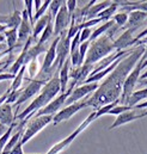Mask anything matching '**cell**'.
<instances>
[{"label":"cell","instance_id":"16","mask_svg":"<svg viewBox=\"0 0 147 154\" xmlns=\"http://www.w3.org/2000/svg\"><path fill=\"white\" fill-rule=\"evenodd\" d=\"M145 116H146L145 112L138 114L135 110L126 111V112L121 114L120 116H117V118L114 121V123L109 127V130H112V129H115V128H117V127H120V125H123V124H126V123H129V122H132V121H134V119L142 118V117H145Z\"/></svg>","mask_w":147,"mask_h":154},{"label":"cell","instance_id":"46","mask_svg":"<svg viewBox=\"0 0 147 154\" xmlns=\"http://www.w3.org/2000/svg\"><path fill=\"white\" fill-rule=\"evenodd\" d=\"M145 115H146V116H147V110H146V111H145Z\"/></svg>","mask_w":147,"mask_h":154},{"label":"cell","instance_id":"28","mask_svg":"<svg viewBox=\"0 0 147 154\" xmlns=\"http://www.w3.org/2000/svg\"><path fill=\"white\" fill-rule=\"evenodd\" d=\"M53 35H54V22H53V19H50V22L48 23L47 28H45L44 31L42 32V35H41V37L38 38L37 43H39V44H45V42L49 41Z\"/></svg>","mask_w":147,"mask_h":154},{"label":"cell","instance_id":"11","mask_svg":"<svg viewBox=\"0 0 147 154\" xmlns=\"http://www.w3.org/2000/svg\"><path fill=\"white\" fill-rule=\"evenodd\" d=\"M86 102H87V99H86V100L83 99V100H80V102H77V103H74V104H71V105H68V106L61 109L56 115L54 116V118H53V124H59V123H61V122H64V121L70 119V118L73 115H75L78 111H80L81 109H84V108L87 106V103H86Z\"/></svg>","mask_w":147,"mask_h":154},{"label":"cell","instance_id":"7","mask_svg":"<svg viewBox=\"0 0 147 154\" xmlns=\"http://www.w3.org/2000/svg\"><path fill=\"white\" fill-rule=\"evenodd\" d=\"M145 62V59L141 57L139 60V62L136 63V66L134 67V69L130 72V74L127 77L126 81H124V85H123V91H122V94H121V98H120V102L122 103V105H126L127 100L129 99V97L133 94V90L138 82V80H140L141 77V72H142V63Z\"/></svg>","mask_w":147,"mask_h":154},{"label":"cell","instance_id":"30","mask_svg":"<svg viewBox=\"0 0 147 154\" xmlns=\"http://www.w3.org/2000/svg\"><path fill=\"white\" fill-rule=\"evenodd\" d=\"M16 125H17V123L14 122L12 125L8 127L7 131L0 137V154H2V152H4V149H5V147H6V145H7L8 140H10V137L12 136V130H13V128H14Z\"/></svg>","mask_w":147,"mask_h":154},{"label":"cell","instance_id":"44","mask_svg":"<svg viewBox=\"0 0 147 154\" xmlns=\"http://www.w3.org/2000/svg\"><path fill=\"white\" fill-rule=\"evenodd\" d=\"M145 79H147V71L144 74H141V77H140V80H145Z\"/></svg>","mask_w":147,"mask_h":154},{"label":"cell","instance_id":"26","mask_svg":"<svg viewBox=\"0 0 147 154\" xmlns=\"http://www.w3.org/2000/svg\"><path fill=\"white\" fill-rule=\"evenodd\" d=\"M117 7H118V2L117 1H112V4L108 8H105L103 12H101L97 18H101L103 22H109V20H111V17H114V13L117 10Z\"/></svg>","mask_w":147,"mask_h":154},{"label":"cell","instance_id":"22","mask_svg":"<svg viewBox=\"0 0 147 154\" xmlns=\"http://www.w3.org/2000/svg\"><path fill=\"white\" fill-rule=\"evenodd\" d=\"M47 50H48V49L45 48V45H44V44L36 43L35 45H33V47L29 49L28 54H27V57H25V65L28 66L30 62L36 61L37 56H38L39 54H42L43 51H47Z\"/></svg>","mask_w":147,"mask_h":154},{"label":"cell","instance_id":"43","mask_svg":"<svg viewBox=\"0 0 147 154\" xmlns=\"http://www.w3.org/2000/svg\"><path fill=\"white\" fill-rule=\"evenodd\" d=\"M147 108V100L146 102H142V103H140L139 105H136L134 109H146Z\"/></svg>","mask_w":147,"mask_h":154},{"label":"cell","instance_id":"21","mask_svg":"<svg viewBox=\"0 0 147 154\" xmlns=\"http://www.w3.org/2000/svg\"><path fill=\"white\" fill-rule=\"evenodd\" d=\"M50 19H53L52 16L49 13H47V14H44L43 17H41L38 20L35 22V25H34V29H33V38H34V41H36L38 35H41L44 31V29L47 28V25L50 22Z\"/></svg>","mask_w":147,"mask_h":154},{"label":"cell","instance_id":"5","mask_svg":"<svg viewBox=\"0 0 147 154\" xmlns=\"http://www.w3.org/2000/svg\"><path fill=\"white\" fill-rule=\"evenodd\" d=\"M54 116H39V117H34V119H31L25 129V131L22 135V139L19 141V143L22 146H24L25 143H28L34 136H36L37 134L44 128L47 127L50 122H53Z\"/></svg>","mask_w":147,"mask_h":154},{"label":"cell","instance_id":"15","mask_svg":"<svg viewBox=\"0 0 147 154\" xmlns=\"http://www.w3.org/2000/svg\"><path fill=\"white\" fill-rule=\"evenodd\" d=\"M147 20V12H141V11H133L129 13L128 22L126 26L122 28V30H128V29H139L145 24Z\"/></svg>","mask_w":147,"mask_h":154},{"label":"cell","instance_id":"18","mask_svg":"<svg viewBox=\"0 0 147 154\" xmlns=\"http://www.w3.org/2000/svg\"><path fill=\"white\" fill-rule=\"evenodd\" d=\"M4 37L6 39L7 43V50L12 54V50H14L16 48L20 47V44L18 43V30L16 29H8L4 32Z\"/></svg>","mask_w":147,"mask_h":154},{"label":"cell","instance_id":"32","mask_svg":"<svg viewBox=\"0 0 147 154\" xmlns=\"http://www.w3.org/2000/svg\"><path fill=\"white\" fill-rule=\"evenodd\" d=\"M118 103H120V99H118V100H116V102H114V103H111V104H108V105H105V106L101 108L99 110H97V111H96V119H97V118H99L101 116L108 115L111 109H114L116 105H118Z\"/></svg>","mask_w":147,"mask_h":154},{"label":"cell","instance_id":"38","mask_svg":"<svg viewBox=\"0 0 147 154\" xmlns=\"http://www.w3.org/2000/svg\"><path fill=\"white\" fill-rule=\"evenodd\" d=\"M29 74L30 77L34 78L37 75V62L36 61H33L30 62V67H29Z\"/></svg>","mask_w":147,"mask_h":154},{"label":"cell","instance_id":"33","mask_svg":"<svg viewBox=\"0 0 147 154\" xmlns=\"http://www.w3.org/2000/svg\"><path fill=\"white\" fill-rule=\"evenodd\" d=\"M129 110H133V108L128 106V105H116L114 109H111L109 111L108 115H116V116H120L121 114L126 112V111H129Z\"/></svg>","mask_w":147,"mask_h":154},{"label":"cell","instance_id":"19","mask_svg":"<svg viewBox=\"0 0 147 154\" xmlns=\"http://www.w3.org/2000/svg\"><path fill=\"white\" fill-rule=\"evenodd\" d=\"M111 4H112V1H109V0L101 1V2H98V4H95V5L89 10L87 16H86V18H85V22L91 20V19H96V18L98 17V14H99L101 12H103L105 8H108Z\"/></svg>","mask_w":147,"mask_h":154},{"label":"cell","instance_id":"42","mask_svg":"<svg viewBox=\"0 0 147 154\" xmlns=\"http://www.w3.org/2000/svg\"><path fill=\"white\" fill-rule=\"evenodd\" d=\"M34 5H35V10H36V12L42 7V5H43V1H41V0H34Z\"/></svg>","mask_w":147,"mask_h":154},{"label":"cell","instance_id":"34","mask_svg":"<svg viewBox=\"0 0 147 154\" xmlns=\"http://www.w3.org/2000/svg\"><path fill=\"white\" fill-rule=\"evenodd\" d=\"M50 2H52L50 0H45V1H43V5H42V7H41V8L37 11L36 13H35V18H34V19H35V22H36V20H38L41 17H43L44 14H47L45 12H47V10L49 8V6H50Z\"/></svg>","mask_w":147,"mask_h":154},{"label":"cell","instance_id":"17","mask_svg":"<svg viewBox=\"0 0 147 154\" xmlns=\"http://www.w3.org/2000/svg\"><path fill=\"white\" fill-rule=\"evenodd\" d=\"M118 7L121 6L123 12H133V11H141L147 12V1H117Z\"/></svg>","mask_w":147,"mask_h":154},{"label":"cell","instance_id":"24","mask_svg":"<svg viewBox=\"0 0 147 154\" xmlns=\"http://www.w3.org/2000/svg\"><path fill=\"white\" fill-rule=\"evenodd\" d=\"M22 20H23L22 13L14 8L13 13L10 14V16H7V19H6V24H5V25H6V28H8V29H16V30H18V28H19Z\"/></svg>","mask_w":147,"mask_h":154},{"label":"cell","instance_id":"31","mask_svg":"<svg viewBox=\"0 0 147 154\" xmlns=\"http://www.w3.org/2000/svg\"><path fill=\"white\" fill-rule=\"evenodd\" d=\"M64 2H65V1H61V0H53V1L50 2V6H49V14L52 16V18L55 19V17H56V14L59 13V11H60L61 6L64 5Z\"/></svg>","mask_w":147,"mask_h":154},{"label":"cell","instance_id":"27","mask_svg":"<svg viewBox=\"0 0 147 154\" xmlns=\"http://www.w3.org/2000/svg\"><path fill=\"white\" fill-rule=\"evenodd\" d=\"M25 69H27V65L22 67V69L18 72V74H17L16 78L13 79L12 85L8 87L10 92H14V91L20 90V86H22V84H23V79H24V72H25Z\"/></svg>","mask_w":147,"mask_h":154},{"label":"cell","instance_id":"45","mask_svg":"<svg viewBox=\"0 0 147 154\" xmlns=\"http://www.w3.org/2000/svg\"><path fill=\"white\" fill-rule=\"evenodd\" d=\"M144 59H145V61L147 60V44H146V48H145V54H144V56H142Z\"/></svg>","mask_w":147,"mask_h":154},{"label":"cell","instance_id":"12","mask_svg":"<svg viewBox=\"0 0 147 154\" xmlns=\"http://www.w3.org/2000/svg\"><path fill=\"white\" fill-rule=\"evenodd\" d=\"M99 85L98 82H92V84H84V85H80V86H77L73 90V92L71 93V96L68 97L66 104L67 106L74 104L77 102H80L83 100V98H85L87 94H90L91 92H96L98 90Z\"/></svg>","mask_w":147,"mask_h":154},{"label":"cell","instance_id":"13","mask_svg":"<svg viewBox=\"0 0 147 154\" xmlns=\"http://www.w3.org/2000/svg\"><path fill=\"white\" fill-rule=\"evenodd\" d=\"M138 29H128L123 31L117 38L114 41V47L115 50H128L129 47L135 44V37H133V34Z\"/></svg>","mask_w":147,"mask_h":154},{"label":"cell","instance_id":"4","mask_svg":"<svg viewBox=\"0 0 147 154\" xmlns=\"http://www.w3.org/2000/svg\"><path fill=\"white\" fill-rule=\"evenodd\" d=\"M96 119V110L93 111V112H91L90 115L87 116L86 118H85V121H83L81 122V124L74 130L73 133L70 135V136H67L66 139H64V140H61L60 142H58V143H55L48 152L45 154H59L60 152H62L64 149H66L72 142H73L74 140H75V137L80 134V133H83L84 130H85V128H87L93 121Z\"/></svg>","mask_w":147,"mask_h":154},{"label":"cell","instance_id":"36","mask_svg":"<svg viewBox=\"0 0 147 154\" xmlns=\"http://www.w3.org/2000/svg\"><path fill=\"white\" fill-rule=\"evenodd\" d=\"M91 36H92V31H91L90 28H85V29H83V30L80 31V43H84V42L90 41Z\"/></svg>","mask_w":147,"mask_h":154},{"label":"cell","instance_id":"29","mask_svg":"<svg viewBox=\"0 0 147 154\" xmlns=\"http://www.w3.org/2000/svg\"><path fill=\"white\" fill-rule=\"evenodd\" d=\"M128 18H129V13L122 11V12H118V13L114 14L112 20L115 22V24L118 29H122L123 26H126V24L128 22Z\"/></svg>","mask_w":147,"mask_h":154},{"label":"cell","instance_id":"3","mask_svg":"<svg viewBox=\"0 0 147 154\" xmlns=\"http://www.w3.org/2000/svg\"><path fill=\"white\" fill-rule=\"evenodd\" d=\"M115 49L114 47V39L108 34L101 36L98 39L91 42L86 59H85V65H95L98 61H102L105 59L108 55Z\"/></svg>","mask_w":147,"mask_h":154},{"label":"cell","instance_id":"39","mask_svg":"<svg viewBox=\"0 0 147 154\" xmlns=\"http://www.w3.org/2000/svg\"><path fill=\"white\" fill-rule=\"evenodd\" d=\"M14 75L13 74H11V73H8V72H6V73H2V74H0V81H2V80H13L14 79Z\"/></svg>","mask_w":147,"mask_h":154},{"label":"cell","instance_id":"20","mask_svg":"<svg viewBox=\"0 0 147 154\" xmlns=\"http://www.w3.org/2000/svg\"><path fill=\"white\" fill-rule=\"evenodd\" d=\"M70 66H71V59H67L62 68L59 71V79H60V85H61V94L66 93L68 79H70Z\"/></svg>","mask_w":147,"mask_h":154},{"label":"cell","instance_id":"8","mask_svg":"<svg viewBox=\"0 0 147 154\" xmlns=\"http://www.w3.org/2000/svg\"><path fill=\"white\" fill-rule=\"evenodd\" d=\"M70 54H71V39L67 37V32L65 31L62 35H60V42L56 49V61L53 66V68H56V72H59L62 68Z\"/></svg>","mask_w":147,"mask_h":154},{"label":"cell","instance_id":"14","mask_svg":"<svg viewBox=\"0 0 147 154\" xmlns=\"http://www.w3.org/2000/svg\"><path fill=\"white\" fill-rule=\"evenodd\" d=\"M22 17H23V20L18 28V43L20 45L24 47V44L27 43V41L33 35H31V23H30V19H29V16L27 13V11L24 10L22 12Z\"/></svg>","mask_w":147,"mask_h":154},{"label":"cell","instance_id":"40","mask_svg":"<svg viewBox=\"0 0 147 154\" xmlns=\"http://www.w3.org/2000/svg\"><path fill=\"white\" fill-rule=\"evenodd\" d=\"M8 96H10V91L7 90V91H6V92L0 97V105H2L4 103H6V100L8 99Z\"/></svg>","mask_w":147,"mask_h":154},{"label":"cell","instance_id":"41","mask_svg":"<svg viewBox=\"0 0 147 154\" xmlns=\"http://www.w3.org/2000/svg\"><path fill=\"white\" fill-rule=\"evenodd\" d=\"M7 129H8V127H6L5 124H2V123H0V137L7 131Z\"/></svg>","mask_w":147,"mask_h":154},{"label":"cell","instance_id":"23","mask_svg":"<svg viewBox=\"0 0 147 154\" xmlns=\"http://www.w3.org/2000/svg\"><path fill=\"white\" fill-rule=\"evenodd\" d=\"M147 98V87L146 88H142V90H138L135 92H133V94L129 97V99L127 100L126 105L130 106V108H135L136 105L140 104V102H142L144 99Z\"/></svg>","mask_w":147,"mask_h":154},{"label":"cell","instance_id":"6","mask_svg":"<svg viewBox=\"0 0 147 154\" xmlns=\"http://www.w3.org/2000/svg\"><path fill=\"white\" fill-rule=\"evenodd\" d=\"M41 74H42V73H41ZM50 79H52V78H49L48 75H45V74H42V77L38 78V79H34V80H30V79H29L28 85L22 90L18 100H17L13 105H14V106H18V105L23 104L24 102H27L28 99L35 97Z\"/></svg>","mask_w":147,"mask_h":154},{"label":"cell","instance_id":"10","mask_svg":"<svg viewBox=\"0 0 147 154\" xmlns=\"http://www.w3.org/2000/svg\"><path fill=\"white\" fill-rule=\"evenodd\" d=\"M71 20H72V16L70 14L66 6V1H65L54 19V35H56V37L62 35L66 31V28L68 26Z\"/></svg>","mask_w":147,"mask_h":154},{"label":"cell","instance_id":"9","mask_svg":"<svg viewBox=\"0 0 147 154\" xmlns=\"http://www.w3.org/2000/svg\"><path fill=\"white\" fill-rule=\"evenodd\" d=\"M74 88L72 87H70L68 90H67V92L66 93H62V94H60V96H58L54 100H52L45 108H43V109H41L39 111H37L36 115L34 116V117H39V116H55L59 111H60V109H61V106L67 102V99H68V97L71 96V93L73 92Z\"/></svg>","mask_w":147,"mask_h":154},{"label":"cell","instance_id":"25","mask_svg":"<svg viewBox=\"0 0 147 154\" xmlns=\"http://www.w3.org/2000/svg\"><path fill=\"white\" fill-rule=\"evenodd\" d=\"M22 128H18V131L17 133H14L11 137H10V140H8V142H7V145H6V147H5V149H4V152L2 154H10L11 153V151L14 148V146L20 141V139H22Z\"/></svg>","mask_w":147,"mask_h":154},{"label":"cell","instance_id":"2","mask_svg":"<svg viewBox=\"0 0 147 154\" xmlns=\"http://www.w3.org/2000/svg\"><path fill=\"white\" fill-rule=\"evenodd\" d=\"M58 93H61V85H60V79H59V72H55L53 78L43 86L39 94L27 106V109H24L23 112L16 116V118L20 119L19 128H23V125L28 122V119L36 115V112L39 111L41 109L45 108L52 102V99L54 100Z\"/></svg>","mask_w":147,"mask_h":154},{"label":"cell","instance_id":"35","mask_svg":"<svg viewBox=\"0 0 147 154\" xmlns=\"http://www.w3.org/2000/svg\"><path fill=\"white\" fill-rule=\"evenodd\" d=\"M33 4H34V1L33 0H25L24 1V5H25V11H27V13H28V16H29V19H30V23H31V25H33V23L35 22V14H33Z\"/></svg>","mask_w":147,"mask_h":154},{"label":"cell","instance_id":"1","mask_svg":"<svg viewBox=\"0 0 147 154\" xmlns=\"http://www.w3.org/2000/svg\"><path fill=\"white\" fill-rule=\"evenodd\" d=\"M145 48L146 44L134 45V49L122 59L120 65L111 72L109 77H107L104 82L99 85L98 90L93 93V96L87 99V106H92L97 111L101 108L111 104L121 98L124 81L134 69L139 60L144 56Z\"/></svg>","mask_w":147,"mask_h":154},{"label":"cell","instance_id":"37","mask_svg":"<svg viewBox=\"0 0 147 154\" xmlns=\"http://www.w3.org/2000/svg\"><path fill=\"white\" fill-rule=\"evenodd\" d=\"M66 6H67V10H68L70 14L73 16L74 11H75V7H77V1L75 0H67L66 1Z\"/></svg>","mask_w":147,"mask_h":154}]
</instances>
